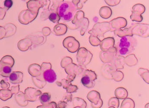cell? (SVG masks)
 <instances>
[{"instance_id":"cell-1","label":"cell","mask_w":149,"mask_h":108,"mask_svg":"<svg viewBox=\"0 0 149 108\" xmlns=\"http://www.w3.org/2000/svg\"><path fill=\"white\" fill-rule=\"evenodd\" d=\"M136 45V40L134 37L124 36L118 44V54L121 56H126L133 52Z\"/></svg>"},{"instance_id":"cell-2","label":"cell","mask_w":149,"mask_h":108,"mask_svg":"<svg viewBox=\"0 0 149 108\" xmlns=\"http://www.w3.org/2000/svg\"><path fill=\"white\" fill-rule=\"evenodd\" d=\"M77 12L76 6L70 1H65L57 8V14L64 21H70L74 18Z\"/></svg>"},{"instance_id":"cell-3","label":"cell","mask_w":149,"mask_h":108,"mask_svg":"<svg viewBox=\"0 0 149 108\" xmlns=\"http://www.w3.org/2000/svg\"><path fill=\"white\" fill-rule=\"evenodd\" d=\"M38 14L33 13L29 10L22 11L19 15V21L21 24L27 25L34 20Z\"/></svg>"},{"instance_id":"cell-4","label":"cell","mask_w":149,"mask_h":108,"mask_svg":"<svg viewBox=\"0 0 149 108\" xmlns=\"http://www.w3.org/2000/svg\"><path fill=\"white\" fill-rule=\"evenodd\" d=\"M42 94V91L40 90L32 87H29L26 89L24 93L26 99L30 102L37 101Z\"/></svg>"},{"instance_id":"cell-5","label":"cell","mask_w":149,"mask_h":108,"mask_svg":"<svg viewBox=\"0 0 149 108\" xmlns=\"http://www.w3.org/2000/svg\"><path fill=\"white\" fill-rule=\"evenodd\" d=\"M9 81L13 84H19L23 82V74L20 71L12 72L9 77Z\"/></svg>"},{"instance_id":"cell-6","label":"cell","mask_w":149,"mask_h":108,"mask_svg":"<svg viewBox=\"0 0 149 108\" xmlns=\"http://www.w3.org/2000/svg\"><path fill=\"white\" fill-rule=\"evenodd\" d=\"M33 44V42L30 38H26L18 42V47L20 51L25 52L27 51Z\"/></svg>"},{"instance_id":"cell-7","label":"cell","mask_w":149,"mask_h":108,"mask_svg":"<svg viewBox=\"0 0 149 108\" xmlns=\"http://www.w3.org/2000/svg\"><path fill=\"white\" fill-rule=\"evenodd\" d=\"M28 71L32 77L40 76L42 74L41 66L37 63L31 64L29 67Z\"/></svg>"},{"instance_id":"cell-8","label":"cell","mask_w":149,"mask_h":108,"mask_svg":"<svg viewBox=\"0 0 149 108\" xmlns=\"http://www.w3.org/2000/svg\"><path fill=\"white\" fill-rule=\"evenodd\" d=\"M42 74L45 81L50 83L54 82L57 78L55 72L51 69L44 71Z\"/></svg>"},{"instance_id":"cell-9","label":"cell","mask_w":149,"mask_h":108,"mask_svg":"<svg viewBox=\"0 0 149 108\" xmlns=\"http://www.w3.org/2000/svg\"><path fill=\"white\" fill-rule=\"evenodd\" d=\"M28 10L33 13H39V9L41 8V6L39 0H30L27 3Z\"/></svg>"},{"instance_id":"cell-10","label":"cell","mask_w":149,"mask_h":108,"mask_svg":"<svg viewBox=\"0 0 149 108\" xmlns=\"http://www.w3.org/2000/svg\"><path fill=\"white\" fill-rule=\"evenodd\" d=\"M15 99L17 104L21 107H26L28 105L29 102L25 98V94L22 91H19L15 94Z\"/></svg>"},{"instance_id":"cell-11","label":"cell","mask_w":149,"mask_h":108,"mask_svg":"<svg viewBox=\"0 0 149 108\" xmlns=\"http://www.w3.org/2000/svg\"><path fill=\"white\" fill-rule=\"evenodd\" d=\"M32 79L34 84L39 88H42L47 84V82L43 78L42 74L37 77H32Z\"/></svg>"},{"instance_id":"cell-12","label":"cell","mask_w":149,"mask_h":108,"mask_svg":"<svg viewBox=\"0 0 149 108\" xmlns=\"http://www.w3.org/2000/svg\"><path fill=\"white\" fill-rule=\"evenodd\" d=\"M6 29V38L10 37L14 35L16 33V26L12 23H8L6 25L4 26Z\"/></svg>"},{"instance_id":"cell-13","label":"cell","mask_w":149,"mask_h":108,"mask_svg":"<svg viewBox=\"0 0 149 108\" xmlns=\"http://www.w3.org/2000/svg\"><path fill=\"white\" fill-rule=\"evenodd\" d=\"M0 62L4 65V66H8L12 68L15 64V60L11 56L6 55L4 56Z\"/></svg>"},{"instance_id":"cell-14","label":"cell","mask_w":149,"mask_h":108,"mask_svg":"<svg viewBox=\"0 0 149 108\" xmlns=\"http://www.w3.org/2000/svg\"><path fill=\"white\" fill-rule=\"evenodd\" d=\"M13 94L9 89L0 90V99L3 101H7L12 98Z\"/></svg>"},{"instance_id":"cell-15","label":"cell","mask_w":149,"mask_h":108,"mask_svg":"<svg viewBox=\"0 0 149 108\" xmlns=\"http://www.w3.org/2000/svg\"><path fill=\"white\" fill-rule=\"evenodd\" d=\"M50 98H51V96H50V94L49 93L45 92V93L42 94L39 97V98L41 103L42 105H44L49 102L50 100Z\"/></svg>"},{"instance_id":"cell-16","label":"cell","mask_w":149,"mask_h":108,"mask_svg":"<svg viewBox=\"0 0 149 108\" xmlns=\"http://www.w3.org/2000/svg\"><path fill=\"white\" fill-rule=\"evenodd\" d=\"M42 38L43 37L41 36V33H40V34H34V36L32 37V38H29L32 40L33 43L36 45H40L42 43Z\"/></svg>"},{"instance_id":"cell-17","label":"cell","mask_w":149,"mask_h":108,"mask_svg":"<svg viewBox=\"0 0 149 108\" xmlns=\"http://www.w3.org/2000/svg\"><path fill=\"white\" fill-rule=\"evenodd\" d=\"M12 73V68L8 66H4L2 71L1 72V75L5 77H8Z\"/></svg>"},{"instance_id":"cell-18","label":"cell","mask_w":149,"mask_h":108,"mask_svg":"<svg viewBox=\"0 0 149 108\" xmlns=\"http://www.w3.org/2000/svg\"><path fill=\"white\" fill-rule=\"evenodd\" d=\"M92 82L91 78L88 75L83 76L81 79L82 84L85 87H88L89 85L92 84Z\"/></svg>"},{"instance_id":"cell-19","label":"cell","mask_w":149,"mask_h":108,"mask_svg":"<svg viewBox=\"0 0 149 108\" xmlns=\"http://www.w3.org/2000/svg\"><path fill=\"white\" fill-rule=\"evenodd\" d=\"M48 18L50 21L54 23H57L59 22L61 19L58 15L55 13H50L49 15Z\"/></svg>"},{"instance_id":"cell-20","label":"cell","mask_w":149,"mask_h":108,"mask_svg":"<svg viewBox=\"0 0 149 108\" xmlns=\"http://www.w3.org/2000/svg\"><path fill=\"white\" fill-rule=\"evenodd\" d=\"M42 72L43 73L44 71L48 70L51 69V64L49 63H43L41 66Z\"/></svg>"},{"instance_id":"cell-21","label":"cell","mask_w":149,"mask_h":108,"mask_svg":"<svg viewBox=\"0 0 149 108\" xmlns=\"http://www.w3.org/2000/svg\"><path fill=\"white\" fill-rule=\"evenodd\" d=\"M13 0H5L4 1V6L6 11L9 10L13 6Z\"/></svg>"},{"instance_id":"cell-22","label":"cell","mask_w":149,"mask_h":108,"mask_svg":"<svg viewBox=\"0 0 149 108\" xmlns=\"http://www.w3.org/2000/svg\"><path fill=\"white\" fill-rule=\"evenodd\" d=\"M41 108H57V107L56 104L55 102H51L46 104L42 105Z\"/></svg>"},{"instance_id":"cell-23","label":"cell","mask_w":149,"mask_h":108,"mask_svg":"<svg viewBox=\"0 0 149 108\" xmlns=\"http://www.w3.org/2000/svg\"><path fill=\"white\" fill-rule=\"evenodd\" d=\"M0 84H1V87L3 89H8L10 87L9 83L6 82L4 80H2L0 82Z\"/></svg>"},{"instance_id":"cell-24","label":"cell","mask_w":149,"mask_h":108,"mask_svg":"<svg viewBox=\"0 0 149 108\" xmlns=\"http://www.w3.org/2000/svg\"><path fill=\"white\" fill-rule=\"evenodd\" d=\"M6 32L5 28L0 26V40L6 38Z\"/></svg>"},{"instance_id":"cell-25","label":"cell","mask_w":149,"mask_h":108,"mask_svg":"<svg viewBox=\"0 0 149 108\" xmlns=\"http://www.w3.org/2000/svg\"><path fill=\"white\" fill-rule=\"evenodd\" d=\"M19 90L20 86L19 84L16 85V86H12L11 88V91L12 92V94H15V95L19 93Z\"/></svg>"},{"instance_id":"cell-26","label":"cell","mask_w":149,"mask_h":108,"mask_svg":"<svg viewBox=\"0 0 149 108\" xmlns=\"http://www.w3.org/2000/svg\"><path fill=\"white\" fill-rule=\"evenodd\" d=\"M6 11L5 8H0V20H2L5 18L6 14Z\"/></svg>"},{"instance_id":"cell-27","label":"cell","mask_w":149,"mask_h":108,"mask_svg":"<svg viewBox=\"0 0 149 108\" xmlns=\"http://www.w3.org/2000/svg\"><path fill=\"white\" fill-rule=\"evenodd\" d=\"M4 66L1 62H0V73L2 71V69L4 68Z\"/></svg>"},{"instance_id":"cell-28","label":"cell","mask_w":149,"mask_h":108,"mask_svg":"<svg viewBox=\"0 0 149 108\" xmlns=\"http://www.w3.org/2000/svg\"><path fill=\"white\" fill-rule=\"evenodd\" d=\"M42 108V105H39V106H37V108Z\"/></svg>"},{"instance_id":"cell-29","label":"cell","mask_w":149,"mask_h":108,"mask_svg":"<svg viewBox=\"0 0 149 108\" xmlns=\"http://www.w3.org/2000/svg\"><path fill=\"white\" fill-rule=\"evenodd\" d=\"M2 108H9V107H8V106H5V107H3Z\"/></svg>"}]
</instances>
